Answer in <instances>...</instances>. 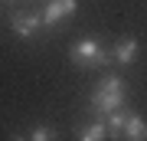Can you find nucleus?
<instances>
[{
  "label": "nucleus",
  "mask_w": 147,
  "mask_h": 141,
  "mask_svg": "<svg viewBox=\"0 0 147 141\" xmlns=\"http://www.w3.org/2000/svg\"><path fill=\"white\" fill-rule=\"evenodd\" d=\"M75 10H79V0H46L42 3V30L46 33H53V30H59L65 20H72L75 16Z\"/></svg>",
  "instance_id": "7ed1b4c3"
},
{
  "label": "nucleus",
  "mask_w": 147,
  "mask_h": 141,
  "mask_svg": "<svg viewBox=\"0 0 147 141\" xmlns=\"http://www.w3.org/2000/svg\"><path fill=\"white\" fill-rule=\"evenodd\" d=\"M26 138H30V141H59V131L49 128V125H33Z\"/></svg>",
  "instance_id": "1a4fd4ad"
},
{
  "label": "nucleus",
  "mask_w": 147,
  "mask_h": 141,
  "mask_svg": "<svg viewBox=\"0 0 147 141\" xmlns=\"http://www.w3.org/2000/svg\"><path fill=\"white\" fill-rule=\"evenodd\" d=\"M75 141H108V125H105V118H92L88 125H82L79 135H75Z\"/></svg>",
  "instance_id": "0eeeda50"
},
{
  "label": "nucleus",
  "mask_w": 147,
  "mask_h": 141,
  "mask_svg": "<svg viewBox=\"0 0 147 141\" xmlns=\"http://www.w3.org/2000/svg\"><path fill=\"white\" fill-rule=\"evenodd\" d=\"M69 59L75 63V69H105V66L115 63V59H111V49H105V46H101V40H95V36L72 43Z\"/></svg>",
  "instance_id": "f03ea898"
},
{
  "label": "nucleus",
  "mask_w": 147,
  "mask_h": 141,
  "mask_svg": "<svg viewBox=\"0 0 147 141\" xmlns=\"http://www.w3.org/2000/svg\"><path fill=\"white\" fill-rule=\"evenodd\" d=\"M127 118H131V108H127V105H124V108H118V112H111V115H105V125H108V141H121Z\"/></svg>",
  "instance_id": "423d86ee"
},
{
  "label": "nucleus",
  "mask_w": 147,
  "mask_h": 141,
  "mask_svg": "<svg viewBox=\"0 0 147 141\" xmlns=\"http://www.w3.org/2000/svg\"><path fill=\"white\" fill-rule=\"evenodd\" d=\"M124 99H127V82L121 76H105L98 85L92 89V99H88V112L98 118L111 115V112L124 108Z\"/></svg>",
  "instance_id": "f257e3e1"
},
{
  "label": "nucleus",
  "mask_w": 147,
  "mask_h": 141,
  "mask_svg": "<svg viewBox=\"0 0 147 141\" xmlns=\"http://www.w3.org/2000/svg\"><path fill=\"white\" fill-rule=\"evenodd\" d=\"M10 26L20 40H33L42 30V13H26V10H16L10 13Z\"/></svg>",
  "instance_id": "20e7f679"
},
{
  "label": "nucleus",
  "mask_w": 147,
  "mask_h": 141,
  "mask_svg": "<svg viewBox=\"0 0 147 141\" xmlns=\"http://www.w3.org/2000/svg\"><path fill=\"white\" fill-rule=\"evenodd\" d=\"M111 59H115L121 69L134 66V59H137V40L134 36H121L115 46H111Z\"/></svg>",
  "instance_id": "39448f33"
},
{
  "label": "nucleus",
  "mask_w": 147,
  "mask_h": 141,
  "mask_svg": "<svg viewBox=\"0 0 147 141\" xmlns=\"http://www.w3.org/2000/svg\"><path fill=\"white\" fill-rule=\"evenodd\" d=\"M121 141H147V121L137 115V112H131V118H127V125H124Z\"/></svg>",
  "instance_id": "6e6552de"
}]
</instances>
